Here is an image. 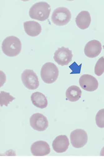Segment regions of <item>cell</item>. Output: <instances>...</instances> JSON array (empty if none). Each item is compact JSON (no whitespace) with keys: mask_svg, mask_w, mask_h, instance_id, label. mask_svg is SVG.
Instances as JSON below:
<instances>
[{"mask_svg":"<svg viewBox=\"0 0 104 159\" xmlns=\"http://www.w3.org/2000/svg\"><path fill=\"white\" fill-rule=\"evenodd\" d=\"M69 144V140L67 136L66 135H60L54 140L52 146L56 152L62 153L67 150Z\"/></svg>","mask_w":104,"mask_h":159,"instance_id":"obj_12","label":"cell"},{"mask_svg":"<svg viewBox=\"0 0 104 159\" xmlns=\"http://www.w3.org/2000/svg\"><path fill=\"white\" fill-rule=\"evenodd\" d=\"M104 72V57L99 58L97 62L95 67L94 72L96 75L100 76L102 75Z\"/></svg>","mask_w":104,"mask_h":159,"instance_id":"obj_18","label":"cell"},{"mask_svg":"<svg viewBox=\"0 0 104 159\" xmlns=\"http://www.w3.org/2000/svg\"><path fill=\"white\" fill-rule=\"evenodd\" d=\"M79 83L81 87L88 92H93L98 87V80L95 77L88 74L81 76L79 79Z\"/></svg>","mask_w":104,"mask_h":159,"instance_id":"obj_9","label":"cell"},{"mask_svg":"<svg viewBox=\"0 0 104 159\" xmlns=\"http://www.w3.org/2000/svg\"><path fill=\"white\" fill-rule=\"evenodd\" d=\"M2 50L6 55L13 57L18 55L21 51L22 43L19 39L14 36L7 37L2 43Z\"/></svg>","mask_w":104,"mask_h":159,"instance_id":"obj_1","label":"cell"},{"mask_svg":"<svg viewBox=\"0 0 104 159\" xmlns=\"http://www.w3.org/2000/svg\"><path fill=\"white\" fill-rule=\"evenodd\" d=\"M91 21L90 15L88 11H81L75 18V22L77 26L82 30L88 28L90 25Z\"/></svg>","mask_w":104,"mask_h":159,"instance_id":"obj_13","label":"cell"},{"mask_svg":"<svg viewBox=\"0 0 104 159\" xmlns=\"http://www.w3.org/2000/svg\"><path fill=\"white\" fill-rule=\"evenodd\" d=\"M72 14L69 9L64 7H60L54 10L51 16L52 22L58 26H63L70 22Z\"/></svg>","mask_w":104,"mask_h":159,"instance_id":"obj_4","label":"cell"},{"mask_svg":"<svg viewBox=\"0 0 104 159\" xmlns=\"http://www.w3.org/2000/svg\"><path fill=\"white\" fill-rule=\"evenodd\" d=\"M30 125L33 129L39 132L44 131L49 126L48 119L43 114L35 113L30 118Z\"/></svg>","mask_w":104,"mask_h":159,"instance_id":"obj_8","label":"cell"},{"mask_svg":"<svg viewBox=\"0 0 104 159\" xmlns=\"http://www.w3.org/2000/svg\"><path fill=\"white\" fill-rule=\"evenodd\" d=\"M100 156H104V147L102 149L100 152Z\"/></svg>","mask_w":104,"mask_h":159,"instance_id":"obj_20","label":"cell"},{"mask_svg":"<svg viewBox=\"0 0 104 159\" xmlns=\"http://www.w3.org/2000/svg\"><path fill=\"white\" fill-rule=\"evenodd\" d=\"M82 93V91L79 87L73 85L70 86L66 91V97L70 102H77L81 98Z\"/></svg>","mask_w":104,"mask_h":159,"instance_id":"obj_16","label":"cell"},{"mask_svg":"<svg viewBox=\"0 0 104 159\" xmlns=\"http://www.w3.org/2000/svg\"><path fill=\"white\" fill-rule=\"evenodd\" d=\"M102 48L100 42L96 40L90 41L85 47L84 52L87 57L93 58L98 57L101 53Z\"/></svg>","mask_w":104,"mask_h":159,"instance_id":"obj_10","label":"cell"},{"mask_svg":"<svg viewBox=\"0 0 104 159\" xmlns=\"http://www.w3.org/2000/svg\"><path fill=\"white\" fill-rule=\"evenodd\" d=\"M59 69L54 63L48 62L42 66L41 71V76L42 80L48 84L53 83L58 78Z\"/></svg>","mask_w":104,"mask_h":159,"instance_id":"obj_3","label":"cell"},{"mask_svg":"<svg viewBox=\"0 0 104 159\" xmlns=\"http://www.w3.org/2000/svg\"><path fill=\"white\" fill-rule=\"evenodd\" d=\"M72 51L68 48L62 47L59 48L54 53V58L55 61L61 66L68 65L72 61L73 55Z\"/></svg>","mask_w":104,"mask_h":159,"instance_id":"obj_6","label":"cell"},{"mask_svg":"<svg viewBox=\"0 0 104 159\" xmlns=\"http://www.w3.org/2000/svg\"><path fill=\"white\" fill-rule=\"evenodd\" d=\"M96 121L97 125L99 128H104V109L100 110L96 116Z\"/></svg>","mask_w":104,"mask_h":159,"instance_id":"obj_19","label":"cell"},{"mask_svg":"<svg viewBox=\"0 0 104 159\" xmlns=\"http://www.w3.org/2000/svg\"><path fill=\"white\" fill-rule=\"evenodd\" d=\"M21 80L25 87L31 90L36 89L40 85L38 78L32 70H25L21 75Z\"/></svg>","mask_w":104,"mask_h":159,"instance_id":"obj_5","label":"cell"},{"mask_svg":"<svg viewBox=\"0 0 104 159\" xmlns=\"http://www.w3.org/2000/svg\"><path fill=\"white\" fill-rule=\"evenodd\" d=\"M103 49H104V45H103Z\"/></svg>","mask_w":104,"mask_h":159,"instance_id":"obj_21","label":"cell"},{"mask_svg":"<svg viewBox=\"0 0 104 159\" xmlns=\"http://www.w3.org/2000/svg\"><path fill=\"white\" fill-rule=\"evenodd\" d=\"M71 143L72 145L76 148L83 147L88 141V137L85 130L77 129L73 131L70 135Z\"/></svg>","mask_w":104,"mask_h":159,"instance_id":"obj_7","label":"cell"},{"mask_svg":"<svg viewBox=\"0 0 104 159\" xmlns=\"http://www.w3.org/2000/svg\"><path fill=\"white\" fill-rule=\"evenodd\" d=\"M15 98L10 95V93H7L3 91H1L0 93V103L1 106L3 107V105L7 107L10 102H12Z\"/></svg>","mask_w":104,"mask_h":159,"instance_id":"obj_17","label":"cell"},{"mask_svg":"<svg viewBox=\"0 0 104 159\" xmlns=\"http://www.w3.org/2000/svg\"><path fill=\"white\" fill-rule=\"evenodd\" d=\"M51 11V7L46 2H39L31 8L29 15L31 18L40 21L48 20Z\"/></svg>","mask_w":104,"mask_h":159,"instance_id":"obj_2","label":"cell"},{"mask_svg":"<svg viewBox=\"0 0 104 159\" xmlns=\"http://www.w3.org/2000/svg\"><path fill=\"white\" fill-rule=\"evenodd\" d=\"M31 100L33 105L38 108L44 109L48 106V100L45 95L41 93H33L31 96Z\"/></svg>","mask_w":104,"mask_h":159,"instance_id":"obj_15","label":"cell"},{"mask_svg":"<svg viewBox=\"0 0 104 159\" xmlns=\"http://www.w3.org/2000/svg\"><path fill=\"white\" fill-rule=\"evenodd\" d=\"M31 151L34 156H44L49 155L50 148L46 142L40 141L35 142L32 145Z\"/></svg>","mask_w":104,"mask_h":159,"instance_id":"obj_11","label":"cell"},{"mask_svg":"<svg viewBox=\"0 0 104 159\" xmlns=\"http://www.w3.org/2000/svg\"><path fill=\"white\" fill-rule=\"evenodd\" d=\"M24 27L26 33L31 37L38 36L42 31L41 25L35 21H28L24 22Z\"/></svg>","mask_w":104,"mask_h":159,"instance_id":"obj_14","label":"cell"}]
</instances>
